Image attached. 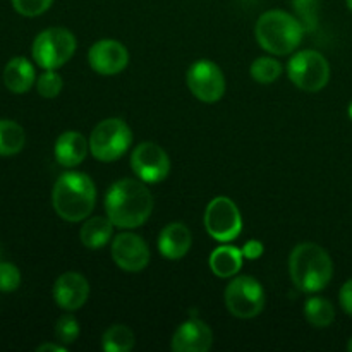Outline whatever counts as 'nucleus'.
<instances>
[{
	"label": "nucleus",
	"mask_w": 352,
	"mask_h": 352,
	"mask_svg": "<svg viewBox=\"0 0 352 352\" xmlns=\"http://www.w3.org/2000/svg\"><path fill=\"white\" fill-rule=\"evenodd\" d=\"M105 212L117 229H136L150 219L153 195L141 179H120L107 191Z\"/></svg>",
	"instance_id": "f257e3e1"
},
{
	"label": "nucleus",
	"mask_w": 352,
	"mask_h": 352,
	"mask_svg": "<svg viewBox=\"0 0 352 352\" xmlns=\"http://www.w3.org/2000/svg\"><path fill=\"white\" fill-rule=\"evenodd\" d=\"M96 205V188L85 172L69 170L58 175L52 189V206L65 222H81L93 213Z\"/></svg>",
	"instance_id": "f03ea898"
},
{
	"label": "nucleus",
	"mask_w": 352,
	"mask_h": 352,
	"mask_svg": "<svg viewBox=\"0 0 352 352\" xmlns=\"http://www.w3.org/2000/svg\"><path fill=\"white\" fill-rule=\"evenodd\" d=\"M289 275L299 291L315 294L323 291L332 280V258L318 244L301 243L289 256Z\"/></svg>",
	"instance_id": "7ed1b4c3"
},
{
	"label": "nucleus",
	"mask_w": 352,
	"mask_h": 352,
	"mask_svg": "<svg viewBox=\"0 0 352 352\" xmlns=\"http://www.w3.org/2000/svg\"><path fill=\"white\" fill-rule=\"evenodd\" d=\"M305 28L301 21L285 10L274 9L261 14L254 26L258 45L268 54H292L302 41Z\"/></svg>",
	"instance_id": "20e7f679"
},
{
	"label": "nucleus",
	"mask_w": 352,
	"mask_h": 352,
	"mask_svg": "<svg viewBox=\"0 0 352 352\" xmlns=\"http://www.w3.org/2000/svg\"><path fill=\"white\" fill-rule=\"evenodd\" d=\"M78 41L72 31L65 28H48L36 34L31 47L34 64L40 65L45 71H57L64 64H67L76 54Z\"/></svg>",
	"instance_id": "39448f33"
},
{
	"label": "nucleus",
	"mask_w": 352,
	"mask_h": 352,
	"mask_svg": "<svg viewBox=\"0 0 352 352\" xmlns=\"http://www.w3.org/2000/svg\"><path fill=\"white\" fill-rule=\"evenodd\" d=\"M89 153L96 160L109 164L126 153L133 144V131L126 120L119 117L105 119L95 126L89 136Z\"/></svg>",
	"instance_id": "423d86ee"
},
{
	"label": "nucleus",
	"mask_w": 352,
	"mask_h": 352,
	"mask_svg": "<svg viewBox=\"0 0 352 352\" xmlns=\"http://www.w3.org/2000/svg\"><path fill=\"white\" fill-rule=\"evenodd\" d=\"M287 74L292 85L308 93L322 91L330 81V64L316 50H301L291 57Z\"/></svg>",
	"instance_id": "0eeeda50"
},
{
	"label": "nucleus",
	"mask_w": 352,
	"mask_h": 352,
	"mask_svg": "<svg viewBox=\"0 0 352 352\" xmlns=\"http://www.w3.org/2000/svg\"><path fill=\"white\" fill-rule=\"evenodd\" d=\"M203 222L210 237L219 243H232L243 230V217L239 208L227 196H217L206 205Z\"/></svg>",
	"instance_id": "6e6552de"
},
{
	"label": "nucleus",
	"mask_w": 352,
	"mask_h": 352,
	"mask_svg": "<svg viewBox=\"0 0 352 352\" xmlns=\"http://www.w3.org/2000/svg\"><path fill=\"white\" fill-rule=\"evenodd\" d=\"M226 306L236 318L250 320L260 315L265 308L263 285L250 275L236 277L226 287Z\"/></svg>",
	"instance_id": "1a4fd4ad"
},
{
	"label": "nucleus",
	"mask_w": 352,
	"mask_h": 352,
	"mask_svg": "<svg viewBox=\"0 0 352 352\" xmlns=\"http://www.w3.org/2000/svg\"><path fill=\"white\" fill-rule=\"evenodd\" d=\"M189 91L205 103H215L226 93V78L219 65L208 58H199L189 65L186 72Z\"/></svg>",
	"instance_id": "9d476101"
},
{
	"label": "nucleus",
	"mask_w": 352,
	"mask_h": 352,
	"mask_svg": "<svg viewBox=\"0 0 352 352\" xmlns=\"http://www.w3.org/2000/svg\"><path fill=\"white\" fill-rule=\"evenodd\" d=\"M131 168L146 184H157L167 179L170 172V158L160 144L143 141L131 153Z\"/></svg>",
	"instance_id": "9b49d317"
},
{
	"label": "nucleus",
	"mask_w": 352,
	"mask_h": 352,
	"mask_svg": "<svg viewBox=\"0 0 352 352\" xmlns=\"http://www.w3.org/2000/svg\"><path fill=\"white\" fill-rule=\"evenodd\" d=\"M112 258L120 270L138 274L150 265L151 254L143 237L134 232H120L112 241Z\"/></svg>",
	"instance_id": "f8f14e48"
},
{
	"label": "nucleus",
	"mask_w": 352,
	"mask_h": 352,
	"mask_svg": "<svg viewBox=\"0 0 352 352\" xmlns=\"http://www.w3.org/2000/svg\"><path fill=\"white\" fill-rule=\"evenodd\" d=\"M88 64L98 74L116 76L129 64V52L117 40H100L89 47Z\"/></svg>",
	"instance_id": "ddd939ff"
},
{
	"label": "nucleus",
	"mask_w": 352,
	"mask_h": 352,
	"mask_svg": "<svg viewBox=\"0 0 352 352\" xmlns=\"http://www.w3.org/2000/svg\"><path fill=\"white\" fill-rule=\"evenodd\" d=\"M213 344V332L203 320H186L172 336L170 347L174 352H208Z\"/></svg>",
	"instance_id": "4468645a"
},
{
	"label": "nucleus",
	"mask_w": 352,
	"mask_h": 352,
	"mask_svg": "<svg viewBox=\"0 0 352 352\" xmlns=\"http://www.w3.org/2000/svg\"><path fill=\"white\" fill-rule=\"evenodd\" d=\"M89 298V284L85 275L78 272H65L54 284V301L64 311L82 308Z\"/></svg>",
	"instance_id": "2eb2a0df"
},
{
	"label": "nucleus",
	"mask_w": 352,
	"mask_h": 352,
	"mask_svg": "<svg viewBox=\"0 0 352 352\" xmlns=\"http://www.w3.org/2000/svg\"><path fill=\"white\" fill-rule=\"evenodd\" d=\"M192 246V234L186 223L172 222L158 236V251L165 260H182Z\"/></svg>",
	"instance_id": "dca6fc26"
},
{
	"label": "nucleus",
	"mask_w": 352,
	"mask_h": 352,
	"mask_svg": "<svg viewBox=\"0 0 352 352\" xmlns=\"http://www.w3.org/2000/svg\"><path fill=\"white\" fill-rule=\"evenodd\" d=\"M89 151V141L78 131H65L57 138L54 146L55 160L65 168H74L85 162Z\"/></svg>",
	"instance_id": "f3484780"
},
{
	"label": "nucleus",
	"mask_w": 352,
	"mask_h": 352,
	"mask_svg": "<svg viewBox=\"0 0 352 352\" xmlns=\"http://www.w3.org/2000/svg\"><path fill=\"white\" fill-rule=\"evenodd\" d=\"M3 85L14 95H24L36 85L34 65L26 57L10 58L3 69Z\"/></svg>",
	"instance_id": "a211bd4d"
},
{
	"label": "nucleus",
	"mask_w": 352,
	"mask_h": 352,
	"mask_svg": "<svg viewBox=\"0 0 352 352\" xmlns=\"http://www.w3.org/2000/svg\"><path fill=\"white\" fill-rule=\"evenodd\" d=\"M243 261L244 256L239 248L222 244L212 251L208 263L213 275L220 278H230L239 274V270L243 268Z\"/></svg>",
	"instance_id": "6ab92c4d"
},
{
	"label": "nucleus",
	"mask_w": 352,
	"mask_h": 352,
	"mask_svg": "<svg viewBox=\"0 0 352 352\" xmlns=\"http://www.w3.org/2000/svg\"><path fill=\"white\" fill-rule=\"evenodd\" d=\"M113 227L109 217H88L79 230V239L88 250H102L112 239Z\"/></svg>",
	"instance_id": "aec40b11"
},
{
	"label": "nucleus",
	"mask_w": 352,
	"mask_h": 352,
	"mask_svg": "<svg viewBox=\"0 0 352 352\" xmlns=\"http://www.w3.org/2000/svg\"><path fill=\"white\" fill-rule=\"evenodd\" d=\"M26 133L23 126L10 119H0V157H12L23 151Z\"/></svg>",
	"instance_id": "412c9836"
},
{
	"label": "nucleus",
	"mask_w": 352,
	"mask_h": 352,
	"mask_svg": "<svg viewBox=\"0 0 352 352\" xmlns=\"http://www.w3.org/2000/svg\"><path fill=\"white\" fill-rule=\"evenodd\" d=\"M134 344L136 337L127 325L116 323L103 332L102 347L105 352H129L133 351Z\"/></svg>",
	"instance_id": "4be33fe9"
},
{
	"label": "nucleus",
	"mask_w": 352,
	"mask_h": 352,
	"mask_svg": "<svg viewBox=\"0 0 352 352\" xmlns=\"http://www.w3.org/2000/svg\"><path fill=\"white\" fill-rule=\"evenodd\" d=\"M305 316L316 329H327L336 320V308L329 299L315 296L305 302Z\"/></svg>",
	"instance_id": "5701e85b"
},
{
	"label": "nucleus",
	"mask_w": 352,
	"mask_h": 352,
	"mask_svg": "<svg viewBox=\"0 0 352 352\" xmlns=\"http://www.w3.org/2000/svg\"><path fill=\"white\" fill-rule=\"evenodd\" d=\"M282 71H284V67L274 57H258L250 67L251 78L256 82H260V85L275 82L282 76Z\"/></svg>",
	"instance_id": "b1692460"
},
{
	"label": "nucleus",
	"mask_w": 352,
	"mask_h": 352,
	"mask_svg": "<svg viewBox=\"0 0 352 352\" xmlns=\"http://www.w3.org/2000/svg\"><path fill=\"white\" fill-rule=\"evenodd\" d=\"M292 7L305 31H315L318 26L320 0H292Z\"/></svg>",
	"instance_id": "393cba45"
},
{
	"label": "nucleus",
	"mask_w": 352,
	"mask_h": 352,
	"mask_svg": "<svg viewBox=\"0 0 352 352\" xmlns=\"http://www.w3.org/2000/svg\"><path fill=\"white\" fill-rule=\"evenodd\" d=\"M81 329H79V322L71 315V313H65L55 323V336H57L58 342H62L64 346L69 344H74L78 340Z\"/></svg>",
	"instance_id": "a878e982"
},
{
	"label": "nucleus",
	"mask_w": 352,
	"mask_h": 352,
	"mask_svg": "<svg viewBox=\"0 0 352 352\" xmlns=\"http://www.w3.org/2000/svg\"><path fill=\"white\" fill-rule=\"evenodd\" d=\"M64 88V79L57 71H45L40 78H36V91L43 98H55L60 95Z\"/></svg>",
	"instance_id": "bb28decb"
},
{
	"label": "nucleus",
	"mask_w": 352,
	"mask_h": 352,
	"mask_svg": "<svg viewBox=\"0 0 352 352\" xmlns=\"http://www.w3.org/2000/svg\"><path fill=\"white\" fill-rule=\"evenodd\" d=\"M21 285L19 268L9 261H0V292H14Z\"/></svg>",
	"instance_id": "cd10ccee"
},
{
	"label": "nucleus",
	"mask_w": 352,
	"mask_h": 352,
	"mask_svg": "<svg viewBox=\"0 0 352 352\" xmlns=\"http://www.w3.org/2000/svg\"><path fill=\"white\" fill-rule=\"evenodd\" d=\"M54 0H12V7L24 17H36L47 12Z\"/></svg>",
	"instance_id": "c85d7f7f"
},
{
	"label": "nucleus",
	"mask_w": 352,
	"mask_h": 352,
	"mask_svg": "<svg viewBox=\"0 0 352 352\" xmlns=\"http://www.w3.org/2000/svg\"><path fill=\"white\" fill-rule=\"evenodd\" d=\"M241 253H243L244 260L254 261V260H258V258L263 256L265 246H263V243H261V241L250 239L246 244H244L243 248H241Z\"/></svg>",
	"instance_id": "c756f323"
},
{
	"label": "nucleus",
	"mask_w": 352,
	"mask_h": 352,
	"mask_svg": "<svg viewBox=\"0 0 352 352\" xmlns=\"http://www.w3.org/2000/svg\"><path fill=\"white\" fill-rule=\"evenodd\" d=\"M339 299H340V306H342L344 311H346L349 316H352V278H349V280L342 285Z\"/></svg>",
	"instance_id": "7c9ffc66"
},
{
	"label": "nucleus",
	"mask_w": 352,
	"mask_h": 352,
	"mask_svg": "<svg viewBox=\"0 0 352 352\" xmlns=\"http://www.w3.org/2000/svg\"><path fill=\"white\" fill-rule=\"evenodd\" d=\"M38 352H47V351H52V352H65L67 351V347L65 346H58V344H41V346L36 347Z\"/></svg>",
	"instance_id": "2f4dec72"
},
{
	"label": "nucleus",
	"mask_w": 352,
	"mask_h": 352,
	"mask_svg": "<svg viewBox=\"0 0 352 352\" xmlns=\"http://www.w3.org/2000/svg\"><path fill=\"white\" fill-rule=\"evenodd\" d=\"M347 351L352 352V337L349 339V342H347Z\"/></svg>",
	"instance_id": "473e14b6"
},
{
	"label": "nucleus",
	"mask_w": 352,
	"mask_h": 352,
	"mask_svg": "<svg viewBox=\"0 0 352 352\" xmlns=\"http://www.w3.org/2000/svg\"><path fill=\"white\" fill-rule=\"evenodd\" d=\"M347 113H349V119L352 120V102H351V105H349V110H347Z\"/></svg>",
	"instance_id": "72a5a7b5"
},
{
	"label": "nucleus",
	"mask_w": 352,
	"mask_h": 352,
	"mask_svg": "<svg viewBox=\"0 0 352 352\" xmlns=\"http://www.w3.org/2000/svg\"><path fill=\"white\" fill-rule=\"evenodd\" d=\"M346 3H347V7H349V10L352 12V0H346Z\"/></svg>",
	"instance_id": "f704fd0d"
}]
</instances>
